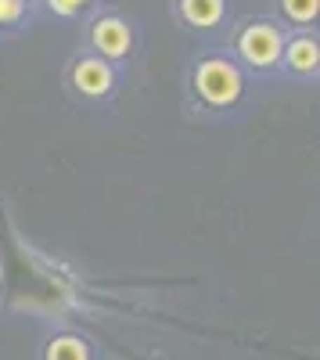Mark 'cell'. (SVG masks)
<instances>
[{"label":"cell","instance_id":"6da1fadb","mask_svg":"<svg viewBox=\"0 0 320 360\" xmlns=\"http://www.w3.org/2000/svg\"><path fill=\"white\" fill-rule=\"evenodd\" d=\"M187 86L194 105H201L206 112H234L248 90L245 69L234 62V54L227 51H206L201 58H194V65L187 72Z\"/></svg>","mask_w":320,"mask_h":360},{"label":"cell","instance_id":"7a4b0ae2","mask_svg":"<svg viewBox=\"0 0 320 360\" xmlns=\"http://www.w3.org/2000/svg\"><path fill=\"white\" fill-rule=\"evenodd\" d=\"M284 25L277 18H245L234 29V62L255 76H267L281 65Z\"/></svg>","mask_w":320,"mask_h":360},{"label":"cell","instance_id":"3957f363","mask_svg":"<svg viewBox=\"0 0 320 360\" xmlns=\"http://www.w3.org/2000/svg\"><path fill=\"white\" fill-rule=\"evenodd\" d=\"M86 44H91V54L105 58L108 65H119L137 47V29H133L130 18L105 11V15H98L91 25H86Z\"/></svg>","mask_w":320,"mask_h":360},{"label":"cell","instance_id":"277c9868","mask_svg":"<svg viewBox=\"0 0 320 360\" xmlns=\"http://www.w3.org/2000/svg\"><path fill=\"white\" fill-rule=\"evenodd\" d=\"M69 83H72V90L79 98H86V101H105V98H112L115 94V86H119V72H115V65H108L105 58H98V54H79L76 62H72V69H69Z\"/></svg>","mask_w":320,"mask_h":360},{"label":"cell","instance_id":"5b68a950","mask_svg":"<svg viewBox=\"0 0 320 360\" xmlns=\"http://www.w3.org/2000/svg\"><path fill=\"white\" fill-rule=\"evenodd\" d=\"M281 65L295 79H316L320 72V40L316 33H288L281 47Z\"/></svg>","mask_w":320,"mask_h":360},{"label":"cell","instance_id":"8992f818","mask_svg":"<svg viewBox=\"0 0 320 360\" xmlns=\"http://www.w3.org/2000/svg\"><path fill=\"white\" fill-rule=\"evenodd\" d=\"M230 15V0H177V18L194 33H213Z\"/></svg>","mask_w":320,"mask_h":360},{"label":"cell","instance_id":"52a82bcc","mask_svg":"<svg viewBox=\"0 0 320 360\" xmlns=\"http://www.w3.org/2000/svg\"><path fill=\"white\" fill-rule=\"evenodd\" d=\"M281 22L295 25V33H309L320 18V0H277Z\"/></svg>","mask_w":320,"mask_h":360},{"label":"cell","instance_id":"ba28073f","mask_svg":"<svg viewBox=\"0 0 320 360\" xmlns=\"http://www.w3.org/2000/svg\"><path fill=\"white\" fill-rule=\"evenodd\" d=\"M44 360H91V346L79 335H54L44 349Z\"/></svg>","mask_w":320,"mask_h":360},{"label":"cell","instance_id":"9c48e42d","mask_svg":"<svg viewBox=\"0 0 320 360\" xmlns=\"http://www.w3.org/2000/svg\"><path fill=\"white\" fill-rule=\"evenodd\" d=\"M29 15V0H0V29H18Z\"/></svg>","mask_w":320,"mask_h":360},{"label":"cell","instance_id":"30bf717a","mask_svg":"<svg viewBox=\"0 0 320 360\" xmlns=\"http://www.w3.org/2000/svg\"><path fill=\"white\" fill-rule=\"evenodd\" d=\"M98 0H47V11L58 18H79L86 8H94Z\"/></svg>","mask_w":320,"mask_h":360}]
</instances>
